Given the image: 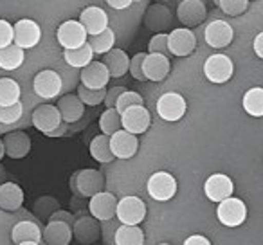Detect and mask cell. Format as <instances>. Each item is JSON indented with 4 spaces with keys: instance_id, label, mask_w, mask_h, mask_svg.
<instances>
[{
    "instance_id": "obj_12",
    "label": "cell",
    "mask_w": 263,
    "mask_h": 245,
    "mask_svg": "<svg viewBox=\"0 0 263 245\" xmlns=\"http://www.w3.org/2000/svg\"><path fill=\"white\" fill-rule=\"evenodd\" d=\"M13 31H15V42L13 44L18 45L24 51L36 47L42 40V27L31 18H22L15 22Z\"/></svg>"
},
{
    "instance_id": "obj_29",
    "label": "cell",
    "mask_w": 263,
    "mask_h": 245,
    "mask_svg": "<svg viewBox=\"0 0 263 245\" xmlns=\"http://www.w3.org/2000/svg\"><path fill=\"white\" fill-rule=\"evenodd\" d=\"M243 112L256 119L263 117V87H252L241 98Z\"/></svg>"
},
{
    "instance_id": "obj_51",
    "label": "cell",
    "mask_w": 263,
    "mask_h": 245,
    "mask_svg": "<svg viewBox=\"0 0 263 245\" xmlns=\"http://www.w3.org/2000/svg\"><path fill=\"white\" fill-rule=\"evenodd\" d=\"M67 132H69V125H67V123H62V125H60L58 128L52 130V132H49L45 137H52V139H56V137H63Z\"/></svg>"
},
{
    "instance_id": "obj_11",
    "label": "cell",
    "mask_w": 263,
    "mask_h": 245,
    "mask_svg": "<svg viewBox=\"0 0 263 245\" xmlns=\"http://www.w3.org/2000/svg\"><path fill=\"white\" fill-rule=\"evenodd\" d=\"M117 197L110 191H103V193L96 195L88 202V209H90V216H94L98 222H108L114 220L117 215Z\"/></svg>"
},
{
    "instance_id": "obj_35",
    "label": "cell",
    "mask_w": 263,
    "mask_h": 245,
    "mask_svg": "<svg viewBox=\"0 0 263 245\" xmlns=\"http://www.w3.org/2000/svg\"><path fill=\"white\" fill-rule=\"evenodd\" d=\"M99 130L103 136L112 137L114 134H117L119 130H123L121 125V114L116 108H108L99 116Z\"/></svg>"
},
{
    "instance_id": "obj_30",
    "label": "cell",
    "mask_w": 263,
    "mask_h": 245,
    "mask_svg": "<svg viewBox=\"0 0 263 245\" xmlns=\"http://www.w3.org/2000/svg\"><path fill=\"white\" fill-rule=\"evenodd\" d=\"M88 152H90V157L94 159V161L101 162V164H108V162H112L114 159H116L112 150H110V137L103 136V134H98V136L90 141Z\"/></svg>"
},
{
    "instance_id": "obj_34",
    "label": "cell",
    "mask_w": 263,
    "mask_h": 245,
    "mask_svg": "<svg viewBox=\"0 0 263 245\" xmlns=\"http://www.w3.org/2000/svg\"><path fill=\"white\" fill-rule=\"evenodd\" d=\"M116 245H144V231L139 225H119Z\"/></svg>"
},
{
    "instance_id": "obj_2",
    "label": "cell",
    "mask_w": 263,
    "mask_h": 245,
    "mask_svg": "<svg viewBox=\"0 0 263 245\" xmlns=\"http://www.w3.org/2000/svg\"><path fill=\"white\" fill-rule=\"evenodd\" d=\"M187 112V103L179 92H166L157 99V114L166 123H177Z\"/></svg>"
},
{
    "instance_id": "obj_14",
    "label": "cell",
    "mask_w": 263,
    "mask_h": 245,
    "mask_svg": "<svg viewBox=\"0 0 263 245\" xmlns=\"http://www.w3.org/2000/svg\"><path fill=\"white\" fill-rule=\"evenodd\" d=\"M234 38V29L226 20H213L205 26L204 29V40L209 47L213 49H223L231 45Z\"/></svg>"
},
{
    "instance_id": "obj_39",
    "label": "cell",
    "mask_w": 263,
    "mask_h": 245,
    "mask_svg": "<svg viewBox=\"0 0 263 245\" xmlns=\"http://www.w3.org/2000/svg\"><path fill=\"white\" fill-rule=\"evenodd\" d=\"M220 9L229 16H240L249 9V0H218L216 2Z\"/></svg>"
},
{
    "instance_id": "obj_8",
    "label": "cell",
    "mask_w": 263,
    "mask_h": 245,
    "mask_svg": "<svg viewBox=\"0 0 263 245\" xmlns=\"http://www.w3.org/2000/svg\"><path fill=\"white\" fill-rule=\"evenodd\" d=\"M33 88L38 98L54 99L56 96L62 94V88H63L62 76H60L56 70H51V69L40 70L33 80Z\"/></svg>"
},
{
    "instance_id": "obj_50",
    "label": "cell",
    "mask_w": 263,
    "mask_h": 245,
    "mask_svg": "<svg viewBox=\"0 0 263 245\" xmlns=\"http://www.w3.org/2000/svg\"><path fill=\"white\" fill-rule=\"evenodd\" d=\"M106 4L112 9H128L132 6V0H108Z\"/></svg>"
},
{
    "instance_id": "obj_48",
    "label": "cell",
    "mask_w": 263,
    "mask_h": 245,
    "mask_svg": "<svg viewBox=\"0 0 263 245\" xmlns=\"http://www.w3.org/2000/svg\"><path fill=\"white\" fill-rule=\"evenodd\" d=\"M182 245H211L209 238H205L204 234H191L190 238L184 240Z\"/></svg>"
},
{
    "instance_id": "obj_15",
    "label": "cell",
    "mask_w": 263,
    "mask_h": 245,
    "mask_svg": "<svg viewBox=\"0 0 263 245\" xmlns=\"http://www.w3.org/2000/svg\"><path fill=\"white\" fill-rule=\"evenodd\" d=\"M208 16V8L202 0H182L177 8V18L186 29L200 26Z\"/></svg>"
},
{
    "instance_id": "obj_56",
    "label": "cell",
    "mask_w": 263,
    "mask_h": 245,
    "mask_svg": "<svg viewBox=\"0 0 263 245\" xmlns=\"http://www.w3.org/2000/svg\"><path fill=\"white\" fill-rule=\"evenodd\" d=\"M96 245H101V243H96Z\"/></svg>"
},
{
    "instance_id": "obj_26",
    "label": "cell",
    "mask_w": 263,
    "mask_h": 245,
    "mask_svg": "<svg viewBox=\"0 0 263 245\" xmlns=\"http://www.w3.org/2000/svg\"><path fill=\"white\" fill-rule=\"evenodd\" d=\"M11 240L13 243H27V241H33V243H40L44 240V233L38 227V223L31 222V220H22V222L15 223V227L11 229Z\"/></svg>"
},
{
    "instance_id": "obj_4",
    "label": "cell",
    "mask_w": 263,
    "mask_h": 245,
    "mask_svg": "<svg viewBox=\"0 0 263 245\" xmlns=\"http://www.w3.org/2000/svg\"><path fill=\"white\" fill-rule=\"evenodd\" d=\"M234 63L227 54H211L204 62V76L215 85H223L233 78Z\"/></svg>"
},
{
    "instance_id": "obj_17",
    "label": "cell",
    "mask_w": 263,
    "mask_h": 245,
    "mask_svg": "<svg viewBox=\"0 0 263 245\" xmlns=\"http://www.w3.org/2000/svg\"><path fill=\"white\" fill-rule=\"evenodd\" d=\"M72 234L81 245H96L101 238V222L94 216H81L72 225Z\"/></svg>"
},
{
    "instance_id": "obj_44",
    "label": "cell",
    "mask_w": 263,
    "mask_h": 245,
    "mask_svg": "<svg viewBox=\"0 0 263 245\" xmlns=\"http://www.w3.org/2000/svg\"><path fill=\"white\" fill-rule=\"evenodd\" d=\"M15 42V31L8 20L0 18V49H6Z\"/></svg>"
},
{
    "instance_id": "obj_52",
    "label": "cell",
    "mask_w": 263,
    "mask_h": 245,
    "mask_svg": "<svg viewBox=\"0 0 263 245\" xmlns=\"http://www.w3.org/2000/svg\"><path fill=\"white\" fill-rule=\"evenodd\" d=\"M69 186H70V191H72V193L76 195V197H80V195H78V190H76V172H74L72 175H70Z\"/></svg>"
},
{
    "instance_id": "obj_20",
    "label": "cell",
    "mask_w": 263,
    "mask_h": 245,
    "mask_svg": "<svg viewBox=\"0 0 263 245\" xmlns=\"http://www.w3.org/2000/svg\"><path fill=\"white\" fill-rule=\"evenodd\" d=\"M80 80L83 87L92 88V90H103L110 81V72L101 62H92L90 65L81 69Z\"/></svg>"
},
{
    "instance_id": "obj_27",
    "label": "cell",
    "mask_w": 263,
    "mask_h": 245,
    "mask_svg": "<svg viewBox=\"0 0 263 245\" xmlns=\"http://www.w3.org/2000/svg\"><path fill=\"white\" fill-rule=\"evenodd\" d=\"M101 63L108 69L110 78L114 80L123 78L126 72H130V58L123 49H112L108 54L103 56Z\"/></svg>"
},
{
    "instance_id": "obj_9",
    "label": "cell",
    "mask_w": 263,
    "mask_h": 245,
    "mask_svg": "<svg viewBox=\"0 0 263 245\" xmlns=\"http://www.w3.org/2000/svg\"><path fill=\"white\" fill-rule=\"evenodd\" d=\"M76 190L78 195L83 198L96 197L105 190V177L98 169H80V172H76Z\"/></svg>"
},
{
    "instance_id": "obj_21",
    "label": "cell",
    "mask_w": 263,
    "mask_h": 245,
    "mask_svg": "<svg viewBox=\"0 0 263 245\" xmlns=\"http://www.w3.org/2000/svg\"><path fill=\"white\" fill-rule=\"evenodd\" d=\"M6 146V155L11 159H24L29 155L31 152V137L27 136L22 130H16V132L6 134L4 139Z\"/></svg>"
},
{
    "instance_id": "obj_3",
    "label": "cell",
    "mask_w": 263,
    "mask_h": 245,
    "mask_svg": "<svg viewBox=\"0 0 263 245\" xmlns=\"http://www.w3.org/2000/svg\"><path fill=\"white\" fill-rule=\"evenodd\" d=\"M216 218L222 225L226 227H240L247 220V205L241 198L231 197L227 200H223L222 204H218L216 208Z\"/></svg>"
},
{
    "instance_id": "obj_54",
    "label": "cell",
    "mask_w": 263,
    "mask_h": 245,
    "mask_svg": "<svg viewBox=\"0 0 263 245\" xmlns=\"http://www.w3.org/2000/svg\"><path fill=\"white\" fill-rule=\"evenodd\" d=\"M20 245H40V243H33V241H27V243H20Z\"/></svg>"
},
{
    "instance_id": "obj_47",
    "label": "cell",
    "mask_w": 263,
    "mask_h": 245,
    "mask_svg": "<svg viewBox=\"0 0 263 245\" xmlns=\"http://www.w3.org/2000/svg\"><path fill=\"white\" fill-rule=\"evenodd\" d=\"M49 222H62V223H67V225L72 227L74 223H76V218H74V215L70 211H65V209H60V211H56L54 215L49 218Z\"/></svg>"
},
{
    "instance_id": "obj_24",
    "label": "cell",
    "mask_w": 263,
    "mask_h": 245,
    "mask_svg": "<svg viewBox=\"0 0 263 245\" xmlns=\"http://www.w3.org/2000/svg\"><path fill=\"white\" fill-rule=\"evenodd\" d=\"M56 108L60 110L63 123H67V125L78 123L85 114V105L80 101V98H78L76 94L62 96V98L58 99V103H56Z\"/></svg>"
},
{
    "instance_id": "obj_16",
    "label": "cell",
    "mask_w": 263,
    "mask_h": 245,
    "mask_svg": "<svg viewBox=\"0 0 263 245\" xmlns=\"http://www.w3.org/2000/svg\"><path fill=\"white\" fill-rule=\"evenodd\" d=\"M63 123L62 114L56 108V105H40L34 108L33 112V126L42 132L44 136H47L49 132L56 130Z\"/></svg>"
},
{
    "instance_id": "obj_7",
    "label": "cell",
    "mask_w": 263,
    "mask_h": 245,
    "mask_svg": "<svg viewBox=\"0 0 263 245\" xmlns=\"http://www.w3.org/2000/svg\"><path fill=\"white\" fill-rule=\"evenodd\" d=\"M234 193V182L226 173H213L204 182V195L211 202L222 204L223 200L231 198Z\"/></svg>"
},
{
    "instance_id": "obj_6",
    "label": "cell",
    "mask_w": 263,
    "mask_h": 245,
    "mask_svg": "<svg viewBox=\"0 0 263 245\" xmlns=\"http://www.w3.org/2000/svg\"><path fill=\"white\" fill-rule=\"evenodd\" d=\"M56 40L65 51H74V49H80L87 44L88 34L80 24V20H67L56 31Z\"/></svg>"
},
{
    "instance_id": "obj_32",
    "label": "cell",
    "mask_w": 263,
    "mask_h": 245,
    "mask_svg": "<svg viewBox=\"0 0 263 245\" xmlns=\"http://www.w3.org/2000/svg\"><path fill=\"white\" fill-rule=\"evenodd\" d=\"M92 58H94V51L90 49L88 42L80 49L63 51V60L67 62V65L74 67V69H85V67L92 63Z\"/></svg>"
},
{
    "instance_id": "obj_41",
    "label": "cell",
    "mask_w": 263,
    "mask_h": 245,
    "mask_svg": "<svg viewBox=\"0 0 263 245\" xmlns=\"http://www.w3.org/2000/svg\"><path fill=\"white\" fill-rule=\"evenodd\" d=\"M148 54H162L166 58L172 56L168 49V34L166 33H161V34H155L152 36L150 44H148Z\"/></svg>"
},
{
    "instance_id": "obj_53",
    "label": "cell",
    "mask_w": 263,
    "mask_h": 245,
    "mask_svg": "<svg viewBox=\"0 0 263 245\" xmlns=\"http://www.w3.org/2000/svg\"><path fill=\"white\" fill-rule=\"evenodd\" d=\"M4 155H6V146H4V141L0 139V161L4 159Z\"/></svg>"
},
{
    "instance_id": "obj_10",
    "label": "cell",
    "mask_w": 263,
    "mask_h": 245,
    "mask_svg": "<svg viewBox=\"0 0 263 245\" xmlns=\"http://www.w3.org/2000/svg\"><path fill=\"white\" fill-rule=\"evenodd\" d=\"M121 125L123 130L132 136H141L152 125V116L146 106H132L124 114H121Z\"/></svg>"
},
{
    "instance_id": "obj_42",
    "label": "cell",
    "mask_w": 263,
    "mask_h": 245,
    "mask_svg": "<svg viewBox=\"0 0 263 245\" xmlns=\"http://www.w3.org/2000/svg\"><path fill=\"white\" fill-rule=\"evenodd\" d=\"M24 114L22 103H16L13 106H0V123L2 125H13L16 121H20Z\"/></svg>"
},
{
    "instance_id": "obj_33",
    "label": "cell",
    "mask_w": 263,
    "mask_h": 245,
    "mask_svg": "<svg viewBox=\"0 0 263 245\" xmlns=\"http://www.w3.org/2000/svg\"><path fill=\"white\" fill-rule=\"evenodd\" d=\"M20 85L13 78H0V106H13L20 103Z\"/></svg>"
},
{
    "instance_id": "obj_40",
    "label": "cell",
    "mask_w": 263,
    "mask_h": 245,
    "mask_svg": "<svg viewBox=\"0 0 263 245\" xmlns=\"http://www.w3.org/2000/svg\"><path fill=\"white\" fill-rule=\"evenodd\" d=\"M132 106H144V99H143V96H141L139 92H136V90H126L119 98V101H117L116 110L119 114H124L128 108H132Z\"/></svg>"
},
{
    "instance_id": "obj_37",
    "label": "cell",
    "mask_w": 263,
    "mask_h": 245,
    "mask_svg": "<svg viewBox=\"0 0 263 245\" xmlns=\"http://www.w3.org/2000/svg\"><path fill=\"white\" fill-rule=\"evenodd\" d=\"M33 211H34V215H36L38 218L49 220L56 211H60V202L56 200V198L45 195V197H40L36 202H34Z\"/></svg>"
},
{
    "instance_id": "obj_49",
    "label": "cell",
    "mask_w": 263,
    "mask_h": 245,
    "mask_svg": "<svg viewBox=\"0 0 263 245\" xmlns=\"http://www.w3.org/2000/svg\"><path fill=\"white\" fill-rule=\"evenodd\" d=\"M252 51H254V54L258 56L259 60H263V31L256 34L254 42H252Z\"/></svg>"
},
{
    "instance_id": "obj_55",
    "label": "cell",
    "mask_w": 263,
    "mask_h": 245,
    "mask_svg": "<svg viewBox=\"0 0 263 245\" xmlns=\"http://www.w3.org/2000/svg\"><path fill=\"white\" fill-rule=\"evenodd\" d=\"M159 245H170V243H159Z\"/></svg>"
},
{
    "instance_id": "obj_1",
    "label": "cell",
    "mask_w": 263,
    "mask_h": 245,
    "mask_svg": "<svg viewBox=\"0 0 263 245\" xmlns=\"http://www.w3.org/2000/svg\"><path fill=\"white\" fill-rule=\"evenodd\" d=\"M116 218L119 220L121 225H139L146 218V204L143 202V198L126 195L117 204Z\"/></svg>"
},
{
    "instance_id": "obj_23",
    "label": "cell",
    "mask_w": 263,
    "mask_h": 245,
    "mask_svg": "<svg viewBox=\"0 0 263 245\" xmlns=\"http://www.w3.org/2000/svg\"><path fill=\"white\" fill-rule=\"evenodd\" d=\"M172 72V62L162 54H146L144 60V76L148 81H164Z\"/></svg>"
},
{
    "instance_id": "obj_18",
    "label": "cell",
    "mask_w": 263,
    "mask_h": 245,
    "mask_svg": "<svg viewBox=\"0 0 263 245\" xmlns=\"http://www.w3.org/2000/svg\"><path fill=\"white\" fill-rule=\"evenodd\" d=\"M80 24L85 27L88 36H98L103 31L108 29V15L105 9L98 8V6H88L81 11Z\"/></svg>"
},
{
    "instance_id": "obj_19",
    "label": "cell",
    "mask_w": 263,
    "mask_h": 245,
    "mask_svg": "<svg viewBox=\"0 0 263 245\" xmlns=\"http://www.w3.org/2000/svg\"><path fill=\"white\" fill-rule=\"evenodd\" d=\"M110 150H112L116 159L126 161V159H132L137 154L139 139H137V136H132V134L124 132V130H119V132L110 137Z\"/></svg>"
},
{
    "instance_id": "obj_38",
    "label": "cell",
    "mask_w": 263,
    "mask_h": 245,
    "mask_svg": "<svg viewBox=\"0 0 263 245\" xmlns=\"http://www.w3.org/2000/svg\"><path fill=\"white\" fill-rule=\"evenodd\" d=\"M106 92H108L106 88H103V90H92V88H87V87H83V85H80L76 96L80 98V101L83 103V105L99 106L101 103H105Z\"/></svg>"
},
{
    "instance_id": "obj_31",
    "label": "cell",
    "mask_w": 263,
    "mask_h": 245,
    "mask_svg": "<svg viewBox=\"0 0 263 245\" xmlns=\"http://www.w3.org/2000/svg\"><path fill=\"white\" fill-rule=\"evenodd\" d=\"M26 60V51L18 45H9L6 49H0V69L2 70H16L22 67Z\"/></svg>"
},
{
    "instance_id": "obj_5",
    "label": "cell",
    "mask_w": 263,
    "mask_h": 245,
    "mask_svg": "<svg viewBox=\"0 0 263 245\" xmlns=\"http://www.w3.org/2000/svg\"><path fill=\"white\" fill-rule=\"evenodd\" d=\"M148 195L157 202H168L177 195V179L168 172H155L148 179L146 184Z\"/></svg>"
},
{
    "instance_id": "obj_36",
    "label": "cell",
    "mask_w": 263,
    "mask_h": 245,
    "mask_svg": "<svg viewBox=\"0 0 263 245\" xmlns=\"http://www.w3.org/2000/svg\"><path fill=\"white\" fill-rule=\"evenodd\" d=\"M114 44H116V33L110 27L106 31H103L101 34H98V36L88 38V45L94 51V54H101V56L108 54L114 49Z\"/></svg>"
},
{
    "instance_id": "obj_45",
    "label": "cell",
    "mask_w": 263,
    "mask_h": 245,
    "mask_svg": "<svg viewBox=\"0 0 263 245\" xmlns=\"http://www.w3.org/2000/svg\"><path fill=\"white\" fill-rule=\"evenodd\" d=\"M119 229V223L108 220V222L101 223V238L105 245H116V233Z\"/></svg>"
},
{
    "instance_id": "obj_46",
    "label": "cell",
    "mask_w": 263,
    "mask_h": 245,
    "mask_svg": "<svg viewBox=\"0 0 263 245\" xmlns=\"http://www.w3.org/2000/svg\"><path fill=\"white\" fill-rule=\"evenodd\" d=\"M128 88H124V87H121V85H117V87H112L108 92H106V98H105V106H106V110L108 108H116V105H117V101H119V98L121 96L126 92Z\"/></svg>"
},
{
    "instance_id": "obj_43",
    "label": "cell",
    "mask_w": 263,
    "mask_h": 245,
    "mask_svg": "<svg viewBox=\"0 0 263 245\" xmlns=\"http://www.w3.org/2000/svg\"><path fill=\"white\" fill-rule=\"evenodd\" d=\"M146 54L148 52H137L136 56L130 58V74L137 81H146V76H144V60H146Z\"/></svg>"
},
{
    "instance_id": "obj_28",
    "label": "cell",
    "mask_w": 263,
    "mask_h": 245,
    "mask_svg": "<svg viewBox=\"0 0 263 245\" xmlns=\"http://www.w3.org/2000/svg\"><path fill=\"white\" fill-rule=\"evenodd\" d=\"M74 238L72 227L62 222H47L44 229V241L47 245H69Z\"/></svg>"
},
{
    "instance_id": "obj_25",
    "label": "cell",
    "mask_w": 263,
    "mask_h": 245,
    "mask_svg": "<svg viewBox=\"0 0 263 245\" xmlns=\"http://www.w3.org/2000/svg\"><path fill=\"white\" fill-rule=\"evenodd\" d=\"M24 204V190L16 182L0 184V209L8 213H15Z\"/></svg>"
},
{
    "instance_id": "obj_13",
    "label": "cell",
    "mask_w": 263,
    "mask_h": 245,
    "mask_svg": "<svg viewBox=\"0 0 263 245\" xmlns=\"http://www.w3.org/2000/svg\"><path fill=\"white\" fill-rule=\"evenodd\" d=\"M168 49L172 56H179V58L190 56L197 49V36L191 29L177 27L168 34Z\"/></svg>"
},
{
    "instance_id": "obj_22",
    "label": "cell",
    "mask_w": 263,
    "mask_h": 245,
    "mask_svg": "<svg viewBox=\"0 0 263 245\" xmlns=\"http://www.w3.org/2000/svg\"><path fill=\"white\" fill-rule=\"evenodd\" d=\"M143 22L155 34H161L162 31L172 26V11L164 4H152L144 15Z\"/></svg>"
}]
</instances>
